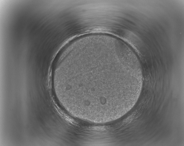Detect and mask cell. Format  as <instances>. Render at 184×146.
<instances>
[{
	"label": "cell",
	"mask_w": 184,
	"mask_h": 146,
	"mask_svg": "<svg viewBox=\"0 0 184 146\" xmlns=\"http://www.w3.org/2000/svg\"><path fill=\"white\" fill-rule=\"evenodd\" d=\"M139 75L137 67L118 47L92 42L61 53L52 75L56 95L71 115L101 123L125 113L132 101Z\"/></svg>",
	"instance_id": "6da1fadb"
}]
</instances>
